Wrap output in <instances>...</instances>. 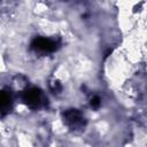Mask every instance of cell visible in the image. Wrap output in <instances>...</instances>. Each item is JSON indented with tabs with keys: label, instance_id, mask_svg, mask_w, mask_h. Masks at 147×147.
Masks as SVG:
<instances>
[{
	"label": "cell",
	"instance_id": "cell-1",
	"mask_svg": "<svg viewBox=\"0 0 147 147\" xmlns=\"http://www.w3.org/2000/svg\"><path fill=\"white\" fill-rule=\"evenodd\" d=\"M21 99L23 103L32 110H39L45 108L47 105V96L37 86H28L21 93Z\"/></svg>",
	"mask_w": 147,
	"mask_h": 147
},
{
	"label": "cell",
	"instance_id": "cell-2",
	"mask_svg": "<svg viewBox=\"0 0 147 147\" xmlns=\"http://www.w3.org/2000/svg\"><path fill=\"white\" fill-rule=\"evenodd\" d=\"M61 47V40L59 38L51 37H34L30 42V48L37 54L46 55L56 52Z\"/></svg>",
	"mask_w": 147,
	"mask_h": 147
},
{
	"label": "cell",
	"instance_id": "cell-3",
	"mask_svg": "<svg viewBox=\"0 0 147 147\" xmlns=\"http://www.w3.org/2000/svg\"><path fill=\"white\" fill-rule=\"evenodd\" d=\"M63 123L71 130V131H82L86 126V117L84 114L77 108H68L62 113Z\"/></svg>",
	"mask_w": 147,
	"mask_h": 147
},
{
	"label": "cell",
	"instance_id": "cell-4",
	"mask_svg": "<svg viewBox=\"0 0 147 147\" xmlns=\"http://www.w3.org/2000/svg\"><path fill=\"white\" fill-rule=\"evenodd\" d=\"M14 107V94L8 87L0 88V117L7 116Z\"/></svg>",
	"mask_w": 147,
	"mask_h": 147
},
{
	"label": "cell",
	"instance_id": "cell-5",
	"mask_svg": "<svg viewBox=\"0 0 147 147\" xmlns=\"http://www.w3.org/2000/svg\"><path fill=\"white\" fill-rule=\"evenodd\" d=\"M90 106L93 109H99L100 106H101V99H100V96L96 95V94L95 95H92L90 98Z\"/></svg>",
	"mask_w": 147,
	"mask_h": 147
},
{
	"label": "cell",
	"instance_id": "cell-6",
	"mask_svg": "<svg viewBox=\"0 0 147 147\" xmlns=\"http://www.w3.org/2000/svg\"><path fill=\"white\" fill-rule=\"evenodd\" d=\"M49 88L52 90V92L54 93H60L62 91V85L60 82L57 80H51L49 82Z\"/></svg>",
	"mask_w": 147,
	"mask_h": 147
}]
</instances>
